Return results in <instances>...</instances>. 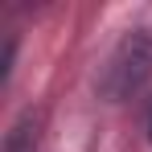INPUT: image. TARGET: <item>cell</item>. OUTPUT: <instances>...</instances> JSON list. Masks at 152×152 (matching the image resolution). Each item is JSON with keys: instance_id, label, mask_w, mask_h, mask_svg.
I'll return each instance as SVG.
<instances>
[{"instance_id": "obj_1", "label": "cell", "mask_w": 152, "mask_h": 152, "mask_svg": "<svg viewBox=\"0 0 152 152\" xmlns=\"http://www.w3.org/2000/svg\"><path fill=\"white\" fill-rule=\"evenodd\" d=\"M152 78V29H132L115 45L107 70H103V95L107 99H127Z\"/></svg>"}, {"instance_id": "obj_2", "label": "cell", "mask_w": 152, "mask_h": 152, "mask_svg": "<svg viewBox=\"0 0 152 152\" xmlns=\"http://www.w3.org/2000/svg\"><path fill=\"white\" fill-rule=\"evenodd\" d=\"M33 144H37V119H33V111H25L4 136V152H33Z\"/></svg>"}, {"instance_id": "obj_3", "label": "cell", "mask_w": 152, "mask_h": 152, "mask_svg": "<svg viewBox=\"0 0 152 152\" xmlns=\"http://www.w3.org/2000/svg\"><path fill=\"white\" fill-rule=\"evenodd\" d=\"M148 136H152V124H148Z\"/></svg>"}]
</instances>
